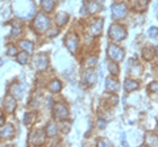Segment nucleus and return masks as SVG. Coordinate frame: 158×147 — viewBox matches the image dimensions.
<instances>
[{
  "mask_svg": "<svg viewBox=\"0 0 158 147\" xmlns=\"http://www.w3.org/2000/svg\"><path fill=\"white\" fill-rule=\"evenodd\" d=\"M110 37L115 42H118V41L124 40V38L127 37V32L124 30V28H123L121 25L113 24V25L110 28Z\"/></svg>",
  "mask_w": 158,
  "mask_h": 147,
  "instance_id": "1",
  "label": "nucleus"
},
{
  "mask_svg": "<svg viewBox=\"0 0 158 147\" xmlns=\"http://www.w3.org/2000/svg\"><path fill=\"white\" fill-rule=\"evenodd\" d=\"M49 25H50V21L48 20V17H45V14L42 13H38L36 20H34V29H36V32H40V33L46 32Z\"/></svg>",
  "mask_w": 158,
  "mask_h": 147,
  "instance_id": "2",
  "label": "nucleus"
},
{
  "mask_svg": "<svg viewBox=\"0 0 158 147\" xmlns=\"http://www.w3.org/2000/svg\"><path fill=\"white\" fill-rule=\"evenodd\" d=\"M108 55H110L112 61L121 62L123 58H124V51H123V49H120L116 45H111V46H108Z\"/></svg>",
  "mask_w": 158,
  "mask_h": 147,
  "instance_id": "3",
  "label": "nucleus"
},
{
  "mask_svg": "<svg viewBox=\"0 0 158 147\" xmlns=\"http://www.w3.org/2000/svg\"><path fill=\"white\" fill-rule=\"evenodd\" d=\"M78 36L75 33H70L69 36L66 37V46L69 47V50H70L73 54L77 53V49H78Z\"/></svg>",
  "mask_w": 158,
  "mask_h": 147,
  "instance_id": "4",
  "label": "nucleus"
},
{
  "mask_svg": "<svg viewBox=\"0 0 158 147\" xmlns=\"http://www.w3.org/2000/svg\"><path fill=\"white\" fill-rule=\"evenodd\" d=\"M54 116L58 120H65L69 117V109L63 104H57L54 106Z\"/></svg>",
  "mask_w": 158,
  "mask_h": 147,
  "instance_id": "5",
  "label": "nucleus"
},
{
  "mask_svg": "<svg viewBox=\"0 0 158 147\" xmlns=\"http://www.w3.org/2000/svg\"><path fill=\"white\" fill-rule=\"evenodd\" d=\"M112 14L115 18H121L124 17L127 14V7L125 4H115V6L112 7Z\"/></svg>",
  "mask_w": 158,
  "mask_h": 147,
  "instance_id": "6",
  "label": "nucleus"
},
{
  "mask_svg": "<svg viewBox=\"0 0 158 147\" xmlns=\"http://www.w3.org/2000/svg\"><path fill=\"white\" fill-rule=\"evenodd\" d=\"M13 126L12 125H6L0 130V138L2 139H11L13 137Z\"/></svg>",
  "mask_w": 158,
  "mask_h": 147,
  "instance_id": "7",
  "label": "nucleus"
},
{
  "mask_svg": "<svg viewBox=\"0 0 158 147\" xmlns=\"http://www.w3.org/2000/svg\"><path fill=\"white\" fill-rule=\"evenodd\" d=\"M44 134L41 130H36V131H33L32 135H31V138H29V142H31L32 145H41L44 143V141H45V137H41L40 138V135Z\"/></svg>",
  "mask_w": 158,
  "mask_h": 147,
  "instance_id": "8",
  "label": "nucleus"
},
{
  "mask_svg": "<svg viewBox=\"0 0 158 147\" xmlns=\"http://www.w3.org/2000/svg\"><path fill=\"white\" fill-rule=\"evenodd\" d=\"M34 66H36L37 70H45V68L48 67V58L45 55H38Z\"/></svg>",
  "mask_w": 158,
  "mask_h": 147,
  "instance_id": "9",
  "label": "nucleus"
},
{
  "mask_svg": "<svg viewBox=\"0 0 158 147\" xmlns=\"http://www.w3.org/2000/svg\"><path fill=\"white\" fill-rule=\"evenodd\" d=\"M102 28H103V20H99L91 26L90 33L92 34V36H99V34L102 33Z\"/></svg>",
  "mask_w": 158,
  "mask_h": 147,
  "instance_id": "10",
  "label": "nucleus"
},
{
  "mask_svg": "<svg viewBox=\"0 0 158 147\" xmlns=\"http://www.w3.org/2000/svg\"><path fill=\"white\" fill-rule=\"evenodd\" d=\"M85 80H86V83H87L88 85H92V84H95V83H96V74L92 70L87 71L86 76H85Z\"/></svg>",
  "mask_w": 158,
  "mask_h": 147,
  "instance_id": "11",
  "label": "nucleus"
},
{
  "mask_svg": "<svg viewBox=\"0 0 158 147\" xmlns=\"http://www.w3.org/2000/svg\"><path fill=\"white\" fill-rule=\"evenodd\" d=\"M4 106H6V110L8 112H12L15 110V108H16V104H15V100H13V97L12 96H9L6 99V104H4Z\"/></svg>",
  "mask_w": 158,
  "mask_h": 147,
  "instance_id": "12",
  "label": "nucleus"
},
{
  "mask_svg": "<svg viewBox=\"0 0 158 147\" xmlns=\"http://www.w3.org/2000/svg\"><path fill=\"white\" fill-rule=\"evenodd\" d=\"M106 87H107V89H108V91L115 92V91H117V89H118V87H120V85L117 84V81H116V80L107 79V81H106Z\"/></svg>",
  "mask_w": 158,
  "mask_h": 147,
  "instance_id": "13",
  "label": "nucleus"
},
{
  "mask_svg": "<svg viewBox=\"0 0 158 147\" xmlns=\"http://www.w3.org/2000/svg\"><path fill=\"white\" fill-rule=\"evenodd\" d=\"M124 88L128 91V92H131V91H136V89H138V84L136 81H133V80H125V83H124Z\"/></svg>",
  "mask_w": 158,
  "mask_h": 147,
  "instance_id": "14",
  "label": "nucleus"
},
{
  "mask_svg": "<svg viewBox=\"0 0 158 147\" xmlns=\"http://www.w3.org/2000/svg\"><path fill=\"white\" fill-rule=\"evenodd\" d=\"M41 6H42V9L45 12H50L54 8V0H42Z\"/></svg>",
  "mask_w": 158,
  "mask_h": 147,
  "instance_id": "15",
  "label": "nucleus"
},
{
  "mask_svg": "<svg viewBox=\"0 0 158 147\" xmlns=\"http://www.w3.org/2000/svg\"><path fill=\"white\" fill-rule=\"evenodd\" d=\"M11 95L13 97H16V99H20V97L23 96V91H21V87L17 85V84H15L11 87Z\"/></svg>",
  "mask_w": 158,
  "mask_h": 147,
  "instance_id": "16",
  "label": "nucleus"
},
{
  "mask_svg": "<svg viewBox=\"0 0 158 147\" xmlns=\"http://www.w3.org/2000/svg\"><path fill=\"white\" fill-rule=\"evenodd\" d=\"M20 45H21V47L24 49V50L28 51V54H32L33 50H34V46H33V43L31 41H23Z\"/></svg>",
  "mask_w": 158,
  "mask_h": 147,
  "instance_id": "17",
  "label": "nucleus"
},
{
  "mask_svg": "<svg viewBox=\"0 0 158 147\" xmlns=\"http://www.w3.org/2000/svg\"><path fill=\"white\" fill-rule=\"evenodd\" d=\"M57 126L53 124V122H50V124H49L48 126H46V134L49 135V137H54L57 134Z\"/></svg>",
  "mask_w": 158,
  "mask_h": 147,
  "instance_id": "18",
  "label": "nucleus"
},
{
  "mask_svg": "<svg viewBox=\"0 0 158 147\" xmlns=\"http://www.w3.org/2000/svg\"><path fill=\"white\" fill-rule=\"evenodd\" d=\"M61 88H62V84H61V81H58V80H54L49 84V89L52 92H58V91H61Z\"/></svg>",
  "mask_w": 158,
  "mask_h": 147,
  "instance_id": "19",
  "label": "nucleus"
},
{
  "mask_svg": "<svg viewBox=\"0 0 158 147\" xmlns=\"http://www.w3.org/2000/svg\"><path fill=\"white\" fill-rule=\"evenodd\" d=\"M67 20H69V16H67L66 13H59L58 16H57V24H58L59 26L65 25Z\"/></svg>",
  "mask_w": 158,
  "mask_h": 147,
  "instance_id": "20",
  "label": "nucleus"
},
{
  "mask_svg": "<svg viewBox=\"0 0 158 147\" xmlns=\"http://www.w3.org/2000/svg\"><path fill=\"white\" fill-rule=\"evenodd\" d=\"M148 3H149V0H138V4H136V8L138 11H144L148 6Z\"/></svg>",
  "mask_w": 158,
  "mask_h": 147,
  "instance_id": "21",
  "label": "nucleus"
},
{
  "mask_svg": "<svg viewBox=\"0 0 158 147\" xmlns=\"http://www.w3.org/2000/svg\"><path fill=\"white\" fill-rule=\"evenodd\" d=\"M17 59H19V63H21V65H24V63H27V59H28L27 51H25V53H20L19 55H17Z\"/></svg>",
  "mask_w": 158,
  "mask_h": 147,
  "instance_id": "22",
  "label": "nucleus"
},
{
  "mask_svg": "<svg viewBox=\"0 0 158 147\" xmlns=\"http://www.w3.org/2000/svg\"><path fill=\"white\" fill-rule=\"evenodd\" d=\"M108 68H110V71L113 74V75H117V74H118V67L116 66L115 62H111L110 65H108Z\"/></svg>",
  "mask_w": 158,
  "mask_h": 147,
  "instance_id": "23",
  "label": "nucleus"
},
{
  "mask_svg": "<svg viewBox=\"0 0 158 147\" xmlns=\"http://www.w3.org/2000/svg\"><path fill=\"white\" fill-rule=\"evenodd\" d=\"M87 7H88V12H90V13H95L99 9V6H98V4H95V3H90Z\"/></svg>",
  "mask_w": 158,
  "mask_h": 147,
  "instance_id": "24",
  "label": "nucleus"
},
{
  "mask_svg": "<svg viewBox=\"0 0 158 147\" xmlns=\"http://www.w3.org/2000/svg\"><path fill=\"white\" fill-rule=\"evenodd\" d=\"M16 47H15L13 45H9L8 46V55H16Z\"/></svg>",
  "mask_w": 158,
  "mask_h": 147,
  "instance_id": "25",
  "label": "nucleus"
},
{
  "mask_svg": "<svg viewBox=\"0 0 158 147\" xmlns=\"http://www.w3.org/2000/svg\"><path fill=\"white\" fill-rule=\"evenodd\" d=\"M96 61H98V59H96L95 57L91 58V59H88V62H87V66H88V67H90V66H91V67H92V66H95V65H96Z\"/></svg>",
  "mask_w": 158,
  "mask_h": 147,
  "instance_id": "26",
  "label": "nucleus"
},
{
  "mask_svg": "<svg viewBox=\"0 0 158 147\" xmlns=\"http://www.w3.org/2000/svg\"><path fill=\"white\" fill-rule=\"evenodd\" d=\"M99 146H111V142H110V141H107V139L99 141Z\"/></svg>",
  "mask_w": 158,
  "mask_h": 147,
  "instance_id": "27",
  "label": "nucleus"
},
{
  "mask_svg": "<svg viewBox=\"0 0 158 147\" xmlns=\"http://www.w3.org/2000/svg\"><path fill=\"white\" fill-rule=\"evenodd\" d=\"M149 36L150 37H154V38L157 37V28H152L150 29V30H149Z\"/></svg>",
  "mask_w": 158,
  "mask_h": 147,
  "instance_id": "28",
  "label": "nucleus"
},
{
  "mask_svg": "<svg viewBox=\"0 0 158 147\" xmlns=\"http://www.w3.org/2000/svg\"><path fill=\"white\" fill-rule=\"evenodd\" d=\"M24 121H25V124H27V125L31 124V121H32V114H31V113H28V114L25 116V120H24Z\"/></svg>",
  "mask_w": 158,
  "mask_h": 147,
  "instance_id": "29",
  "label": "nucleus"
},
{
  "mask_svg": "<svg viewBox=\"0 0 158 147\" xmlns=\"http://www.w3.org/2000/svg\"><path fill=\"white\" fill-rule=\"evenodd\" d=\"M98 124H99L98 126L100 127V129H104V127H106V121H100V120H99Z\"/></svg>",
  "mask_w": 158,
  "mask_h": 147,
  "instance_id": "30",
  "label": "nucleus"
},
{
  "mask_svg": "<svg viewBox=\"0 0 158 147\" xmlns=\"http://www.w3.org/2000/svg\"><path fill=\"white\" fill-rule=\"evenodd\" d=\"M150 89H153L154 92L157 91V83H154V84H152V85H150Z\"/></svg>",
  "mask_w": 158,
  "mask_h": 147,
  "instance_id": "31",
  "label": "nucleus"
},
{
  "mask_svg": "<svg viewBox=\"0 0 158 147\" xmlns=\"http://www.w3.org/2000/svg\"><path fill=\"white\" fill-rule=\"evenodd\" d=\"M4 125V118H3V114H0V126Z\"/></svg>",
  "mask_w": 158,
  "mask_h": 147,
  "instance_id": "32",
  "label": "nucleus"
}]
</instances>
